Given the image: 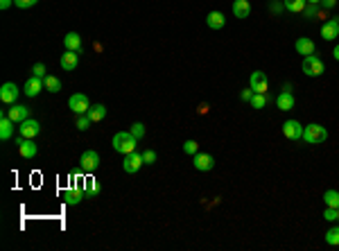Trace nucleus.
Wrapping results in <instances>:
<instances>
[{"label":"nucleus","instance_id":"obj_29","mask_svg":"<svg viewBox=\"0 0 339 251\" xmlns=\"http://www.w3.org/2000/svg\"><path fill=\"white\" fill-rule=\"evenodd\" d=\"M43 82H46V88H48V91H50V93H59V91H61V82H59L57 77L48 75L46 79H43Z\"/></svg>","mask_w":339,"mask_h":251},{"label":"nucleus","instance_id":"obj_35","mask_svg":"<svg viewBox=\"0 0 339 251\" xmlns=\"http://www.w3.org/2000/svg\"><path fill=\"white\" fill-rule=\"evenodd\" d=\"M39 0H14V5L18 7V9H29V7H34Z\"/></svg>","mask_w":339,"mask_h":251},{"label":"nucleus","instance_id":"obj_17","mask_svg":"<svg viewBox=\"0 0 339 251\" xmlns=\"http://www.w3.org/2000/svg\"><path fill=\"white\" fill-rule=\"evenodd\" d=\"M82 190H84V195H86V199L97 197V195H99L97 179H93V176H84V179H82Z\"/></svg>","mask_w":339,"mask_h":251},{"label":"nucleus","instance_id":"obj_33","mask_svg":"<svg viewBox=\"0 0 339 251\" xmlns=\"http://www.w3.org/2000/svg\"><path fill=\"white\" fill-rule=\"evenodd\" d=\"M129 131H131V134H134L136 138L141 140L143 136H145V125H143V123H134V125H131V129H129Z\"/></svg>","mask_w":339,"mask_h":251},{"label":"nucleus","instance_id":"obj_20","mask_svg":"<svg viewBox=\"0 0 339 251\" xmlns=\"http://www.w3.org/2000/svg\"><path fill=\"white\" fill-rule=\"evenodd\" d=\"M294 48H296V52L303 54V57H308V54H315V41H312V39H308V36H301V39H296Z\"/></svg>","mask_w":339,"mask_h":251},{"label":"nucleus","instance_id":"obj_12","mask_svg":"<svg viewBox=\"0 0 339 251\" xmlns=\"http://www.w3.org/2000/svg\"><path fill=\"white\" fill-rule=\"evenodd\" d=\"M193 163H194V170H199V172H211L213 168H215V158L211 156V154H194L193 156Z\"/></svg>","mask_w":339,"mask_h":251},{"label":"nucleus","instance_id":"obj_11","mask_svg":"<svg viewBox=\"0 0 339 251\" xmlns=\"http://www.w3.org/2000/svg\"><path fill=\"white\" fill-rule=\"evenodd\" d=\"M249 86L253 88V93H267V91H269L267 75H265V73H260V70H256V73H251V79H249Z\"/></svg>","mask_w":339,"mask_h":251},{"label":"nucleus","instance_id":"obj_34","mask_svg":"<svg viewBox=\"0 0 339 251\" xmlns=\"http://www.w3.org/2000/svg\"><path fill=\"white\" fill-rule=\"evenodd\" d=\"M143 158H145V165H154L156 163V152H154V150H145V152H143Z\"/></svg>","mask_w":339,"mask_h":251},{"label":"nucleus","instance_id":"obj_38","mask_svg":"<svg viewBox=\"0 0 339 251\" xmlns=\"http://www.w3.org/2000/svg\"><path fill=\"white\" fill-rule=\"evenodd\" d=\"M240 98L244 100V102H251V98H253V88L249 86V88H246V91H242V95H240Z\"/></svg>","mask_w":339,"mask_h":251},{"label":"nucleus","instance_id":"obj_3","mask_svg":"<svg viewBox=\"0 0 339 251\" xmlns=\"http://www.w3.org/2000/svg\"><path fill=\"white\" fill-rule=\"evenodd\" d=\"M303 73L308 77H321L326 73V64L316 54H308V57H303Z\"/></svg>","mask_w":339,"mask_h":251},{"label":"nucleus","instance_id":"obj_31","mask_svg":"<svg viewBox=\"0 0 339 251\" xmlns=\"http://www.w3.org/2000/svg\"><path fill=\"white\" fill-rule=\"evenodd\" d=\"M183 152H186L188 156L199 154V143H197V140H186V143H183Z\"/></svg>","mask_w":339,"mask_h":251},{"label":"nucleus","instance_id":"obj_39","mask_svg":"<svg viewBox=\"0 0 339 251\" xmlns=\"http://www.w3.org/2000/svg\"><path fill=\"white\" fill-rule=\"evenodd\" d=\"M335 5H337V0H321V7H323V9H333Z\"/></svg>","mask_w":339,"mask_h":251},{"label":"nucleus","instance_id":"obj_10","mask_svg":"<svg viewBox=\"0 0 339 251\" xmlns=\"http://www.w3.org/2000/svg\"><path fill=\"white\" fill-rule=\"evenodd\" d=\"M18 93H21V91H18V86L14 82H7V84H2V86H0V100H2L5 104H9V106L16 104Z\"/></svg>","mask_w":339,"mask_h":251},{"label":"nucleus","instance_id":"obj_5","mask_svg":"<svg viewBox=\"0 0 339 251\" xmlns=\"http://www.w3.org/2000/svg\"><path fill=\"white\" fill-rule=\"evenodd\" d=\"M14 145L18 147V154L23 158H34L36 152H39L34 145V138H23V136H21V138H14Z\"/></svg>","mask_w":339,"mask_h":251},{"label":"nucleus","instance_id":"obj_14","mask_svg":"<svg viewBox=\"0 0 339 251\" xmlns=\"http://www.w3.org/2000/svg\"><path fill=\"white\" fill-rule=\"evenodd\" d=\"M321 36L326 41H335L339 36V21L337 18H328L326 23L321 25Z\"/></svg>","mask_w":339,"mask_h":251},{"label":"nucleus","instance_id":"obj_4","mask_svg":"<svg viewBox=\"0 0 339 251\" xmlns=\"http://www.w3.org/2000/svg\"><path fill=\"white\" fill-rule=\"evenodd\" d=\"M68 106H71V111L77 113V116H82V113H88V109H91V102H88V98L84 93H75L71 95V100H68Z\"/></svg>","mask_w":339,"mask_h":251},{"label":"nucleus","instance_id":"obj_41","mask_svg":"<svg viewBox=\"0 0 339 251\" xmlns=\"http://www.w3.org/2000/svg\"><path fill=\"white\" fill-rule=\"evenodd\" d=\"M305 16H315V14H316V7L315 5H310V7H305Z\"/></svg>","mask_w":339,"mask_h":251},{"label":"nucleus","instance_id":"obj_13","mask_svg":"<svg viewBox=\"0 0 339 251\" xmlns=\"http://www.w3.org/2000/svg\"><path fill=\"white\" fill-rule=\"evenodd\" d=\"M43 86H46V82H43L41 77H29L27 82H25V88H23V93L27 95V98H36V95L43 91Z\"/></svg>","mask_w":339,"mask_h":251},{"label":"nucleus","instance_id":"obj_7","mask_svg":"<svg viewBox=\"0 0 339 251\" xmlns=\"http://www.w3.org/2000/svg\"><path fill=\"white\" fill-rule=\"evenodd\" d=\"M79 165H82L84 172H95V170L99 168V154L95 152V150H86V152L82 154V158H79Z\"/></svg>","mask_w":339,"mask_h":251},{"label":"nucleus","instance_id":"obj_27","mask_svg":"<svg viewBox=\"0 0 339 251\" xmlns=\"http://www.w3.org/2000/svg\"><path fill=\"white\" fill-rule=\"evenodd\" d=\"M323 204L328 208H339V193L337 190H326L323 193Z\"/></svg>","mask_w":339,"mask_h":251},{"label":"nucleus","instance_id":"obj_23","mask_svg":"<svg viewBox=\"0 0 339 251\" xmlns=\"http://www.w3.org/2000/svg\"><path fill=\"white\" fill-rule=\"evenodd\" d=\"M294 104H296V102H294V95L292 93H285V91H283V93L276 98V106H278L281 111H292Z\"/></svg>","mask_w":339,"mask_h":251},{"label":"nucleus","instance_id":"obj_6","mask_svg":"<svg viewBox=\"0 0 339 251\" xmlns=\"http://www.w3.org/2000/svg\"><path fill=\"white\" fill-rule=\"evenodd\" d=\"M141 165H145V158H143V154H138V152L124 154L122 170L127 172V175H134V172H138V170H141Z\"/></svg>","mask_w":339,"mask_h":251},{"label":"nucleus","instance_id":"obj_42","mask_svg":"<svg viewBox=\"0 0 339 251\" xmlns=\"http://www.w3.org/2000/svg\"><path fill=\"white\" fill-rule=\"evenodd\" d=\"M333 57L339 61V46H335V50H333Z\"/></svg>","mask_w":339,"mask_h":251},{"label":"nucleus","instance_id":"obj_25","mask_svg":"<svg viewBox=\"0 0 339 251\" xmlns=\"http://www.w3.org/2000/svg\"><path fill=\"white\" fill-rule=\"evenodd\" d=\"M283 5H285L287 12L292 14H303L305 7H308V0H283Z\"/></svg>","mask_w":339,"mask_h":251},{"label":"nucleus","instance_id":"obj_15","mask_svg":"<svg viewBox=\"0 0 339 251\" xmlns=\"http://www.w3.org/2000/svg\"><path fill=\"white\" fill-rule=\"evenodd\" d=\"M14 120L9 116H7V111H2V116H0V138L2 140H9L14 136Z\"/></svg>","mask_w":339,"mask_h":251},{"label":"nucleus","instance_id":"obj_18","mask_svg":"<svg viewBox=\"0 0 339 251\" xmlns=\"http://www.w3.org/2000/svg\"><path fill=\"white\" fill-rule=\"evenodd\" d=\"M82 199H86V195H84V190H82V186L79 188H68V190H66L64 193V201L68 206H77L79 204V201H82Z\"/></svg>","mask_w":339,"mask_h":251},{"label":"nucleus","instance_id":"obj_40","mask_svg":"<svg viewBox=\"0 0 339 251\" xmlns=\"http://www.w3.org/2000/svg\"><path fill=\"white\" fill-rule=\"evenodd\" d=\"M14 5V0H0V9H9Z\"/></svg>","mask_w":339,"mask_h":251},{"label":"nucleus","instance_id":"obj_36","mask_svg":"<svg viewBox=\"0 0 339 251\" xmlns=\"http://www.w3.org/2000/svg\"><path fill=\"white\" fill-rule=\"evenodd\" d=\"M32 75L46 79V66H43V64H34V66H32Z\"/></svg>","mask_w":339,"mask_h":251},{"label":"nucleus","instance_id":"obj_44","mask_svg":"<svg viewBox=\"0 0 339 251\" xmlns=\"http://www.w3.org/2000/svg\"><path fill=\"white\" fill-rule=\"evenodd\" d=\"M337 220H339V208H337Z\"/></svg>","mask_w":339,"mask_h":251},{"label":"nucleus","instance_id":"obj_30","mask_svg":"<svg viewBox=\"0 0 339 251\" xmlns=\"http://www.w3.org/2000/svg\"><path fill=\"white\" fill-rule=\"evenodd\" d=\"M91 118H88V113H82V116H77V123H75V127L79 129V131H86L88 127H91Z\"/></svg>","mask_w":339,"mask_h":251},{"label":"nucleus","instance_id":"obj_21","mask_svg":"<svg viewBox=\"0 0 339 251\" xmlns=\"http://www.w3.org/2000/svg\"><path fill=\"white\" fill-rule=\"evenodd\" d=\"M64 46L66 50H73V52H82V36L77 32H68L64 36Z\"/></svg>","mask_w":339,"mask_h":251},{"label":"nucleus","instance_id":"obj_43","mask_svg":"<svg viewBox=\"0 0 339 251\" xmlns=\"http://www.w3.org/2000/svg\"><path fill=\"white\" fill-rule=\"evenodd\" d=\"M308 2H310V5H319V2H321V0H308Z\"/></svg>","mask_w":339,"mask_h":251},{"label":"nucleus","instance_id":"obj_19","mask_svg":"<svg viewBox=\"0 0 339 251\" xmlns=\"http://www.w3.org/2000/svg\"><path fill=\"white\" fill-rule=\"evenodd\" d=\"M77 57H79V52L66 50V52L61 54V59H59V66H61L64 70H68V73H71V70H75V68H77V61H79Z\"/></svg>","mask_w":339,"mask_h":251},{"label":"nucleus","instance_id":"obj_22","mask_svg":"<svg viewBox=\"0 0 339 251\" xmlns=\"http://www.w3.org/2000/svg\"><path fill=\"white\" fill-rule=\"evenodd\" d=\"M249 14H251V2H249V0H235L233 16L235 18H249Z\"/></svg>","mask_w":339,"mask_h":251},{"label":"nucleus","instance_id":"obj_32","mask_svg":"<svg viewBox=\"0 0 339 251\" xmlns=\"http://www.w3.org/2000/svg\"><path fill=\"white\" fill-rule=\"evenodd\" d=\"M326 242L330 247H337L339 245V226H335V228H330L326 233Z\"/></svg>","mask_w":339,"mask_h":251},{"label":"nucleus","instance_id":"obj_37","mask_svg":"<svg viewBox=\"0 0 339 251\" xmlns=\"http://www.w3.org/2000/svg\"><path fill=\"white\" fill-rule=\"evenodd\" d=\"M323 217H326L328 222H333V220H337V208H328V206H326V213H323Z\"/></svg>","mask_w":339,"mask_h":251},{"label":"nucleus","instance_id":"obj_9","mask_svg":"<svg viewBox=\"0 0 339 251\" xmlns=\"http://www.w3.org/2000/svg\"><path fill=\"white\" fill-rule=\"evenodd\" d=\"M18 131H21V136H23V138H36V136L41 134V123H39V120H34V118H27V120H23V123H21Z\"/></svg>","mask_w":339,"mask_h":251},{"label":"nucleus","instance_id":"obj_2","mask_svg":"<svg viewBox=\"0 0 339 251\" xmlns=\"http://www.w3.org/2000/svg\"><path fill=\"white\" fill-rule=\"evenodd\" d=\"M328 138V129L321 127V125H308V127L303 129V140L308 143V145H321L323 140Z\"/></svg>","mask_w":339,"mask_h":251},{"label":"nucleus","instance_id":"obj_8","mask_svg":"<svg viewBox=\"0 0 339 251\" xmlns=\"http://www.w3.org/2000/svg\"><path fill=\"white\" fill-rule=\"evenodd\" d=\"M303 125L298 123V120H285L283 125V136L290 140H303Z\"/></svg>","mask_w":339,"mask_h":251},{"label":"nucleus","instance_id":"obj_28","mask_svg":"<svg viewBox=\"0 0 339 251\" xmlns=\"http://www.w3.org/2000/svg\"><path fill=\"white\" fill-rule=\"evenodd\" d=\"M267 102H269L267 93H253V98H251V106H253V109H265Z\"/></svg>","mask_w":339,"mask_h":251},{"label":"nucleus","instance_id":"obj_16","mask_svg":"<svg viewBox=\"0 0 339 251\" xmlns=\"http://www.w3.org/2000/svg\"><path fill=\"white\" fill-rule=\"evenodd\" d=\"M7 116L12 118L16 125H21L23 120H27L29 118V109L25 104H12V109H7Z\"/></svg>","mask_w":339,"mask_h":251},{"label":"nucleus","instance_id":"obj_26","mask_svg":"<svg viewBox=\"0 0 339 251\" xmlns=\"http://www.w3.org/2000/svg\"><path fill=\"white\" fill-rule=\"evenodd\" d=\"M106 116V106L104 104H93L88 109V118L93 120V123H99V120H104Z\"/></svg>","mask_w":339,"mask_h":251},{"label":"nucleus","instance_id":"obj_1","mask_svg":"<svg viewBox=\"0 0 339 251\" xmlns=\"http://www.w3.org/2000/svg\"><path fill=\"white\" fill-rule=\"evenodd\" d=\"M113 150H116L118 154H131L136 152V145H138V138H136L131 131H118L116 136H113Z\"/></svg>","mask_w":339,"mask_h":251},{"label":"nucleus","instance_id":"obj_24","mask_svg":"<svg viewBox=\"0 0 339 251\" xmlns=\"http://www.w3.org/2000/svg\"><path fill=\"white\" fill-rule=\"evenodd\" d=\"M224 23H226V18H224V14L222 12H211L208 16H206V25L211 29H222L224 27Z\"/></svg>","mask_w":339,"mask_h":251}]
</instances>
